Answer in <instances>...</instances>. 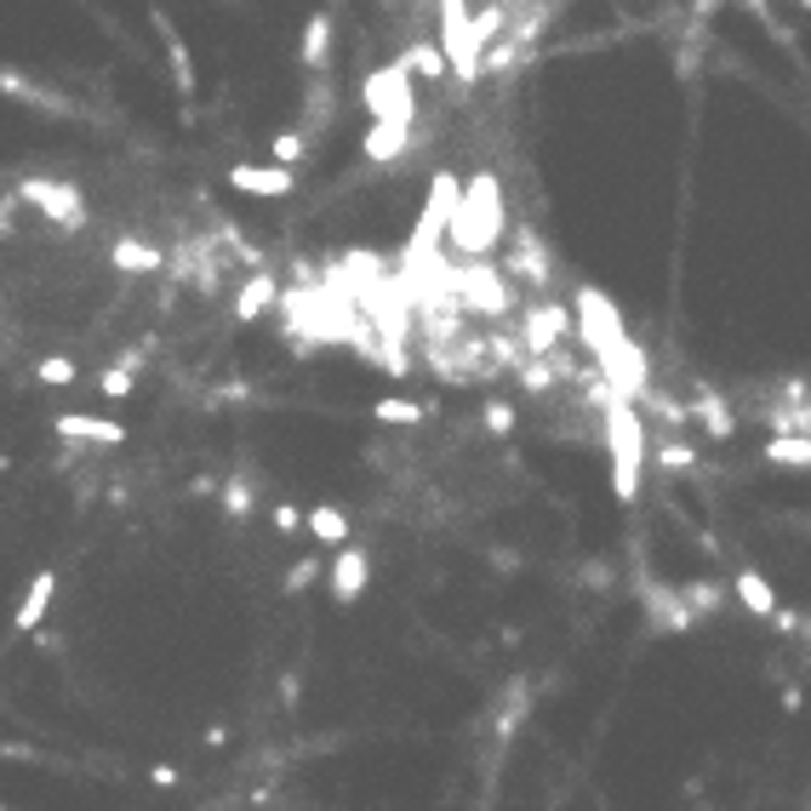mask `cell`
Wrapping results in <instances>:
<instances>
[{
    "instance_id": "1",
    "label": "cell",
    "mask_w": 811,
    "mask_h": 811,
    "mask_svg": "<svg viewBox=\"0 0 811 811\" xmlns=\"http://www.w3.org/2000/svg\"><path fill=\"white\" fill-rule=\"evenodd\" d=\"M497 241H503V183H497V172H475L446 218V252L475 263V257L497 252Z\"/></svg>"
},
{
    "instance_id": "2",
    "label": "cell",
    "mask_w": 811,
    "mask_h": 811,
    "mask_svg": "<svg viewBox=\"0 0 811 811\" xmlns=\"http://www.w3.org/2000/svg\"><path fill=\"white\" fill-rule=\"evenodd\" d=\"M600 412H605V452H612V492H618V503H634L640 497V468L652 457L646 418H640L634 400H623V394H612Z\"/></svg>"
},
{
    "instance_id": "3",
    "label": "cell",
    "mask_w": 811,
    "mask_h": 811,
    "mask_svg": "<svg viewBox=\"0 0 811 811\" xmlns=\"http://www.w3.org/2000/svg\"><path fill=\"white\" fill-rule=\"evenodd\" d=\"M360 109H366L371 120H400V126H412V115H418L412 70H406L400 57L383 63V70H371V75L360 81Z\"/></svg>"
},
{
    "instance_id": "4",
    "label": "cell",
    "mask_w": 811,
    "mask_h": 811,
    "mask_svg": "<svg viewBox=\"0 0 811 811\" xmlns=\"http://www.w3.org/2000/svg\"><path fill=\"white\" fill-rule=\"evenodd\" d=\"M18 200L41 207V218L57 223V229H81V218H86L81 194H75L70 183H57V178H23V183H18Z\"/></svg>"
},
{
    "instance_id": "5",
    "label": "cell",
    "mask_w": 811,
    "mask_h": 811,
    "mask_svg": "<svg viewBox=\"0 0 811 811\" xmlns=\"http://www.w3.org/2000/svg\"><path fill=\"white\" fill-rule=\"evenodd\" d=\"M223 183L234 189V194H257V200H286L292 189H297V172L292 166H252V160H241V166H229L223 172Z\"/></svg>"
},
{
    "instance_id": "6",
    "label": "cell",
    "mask_w": 811,
    "mask_h": 811,
    "mask_svg": "<svg viewBox=\"0 0 811 811\" xmlns=\"http://www.w3.org/2000/svg\"><path fill=\"white\" fill-rule=\"evenodd\" d=\"M566 331H571V315L560 309V303H537V309H526V326H520V344L531 360H544L566 344Z\"/></svg>"
},
{
    "instance_id": "7",
    "label": "cell",
    "mask_w": 811,
    "mask_h": 811,
    "mask_svg": "<svg viewBox=\"0 0 811 811\" xmlns=\"http://www.w3.org/2000/svg\"><path fill=\"white\" fill-rule=\"evenodd\" d=\"M326 583H331V600L337 605H355L371 589V555L355 549V544H344V549H337V560H331V571H326Z\"/></svg>"
},
{
    "instance_id": "8",
    "label": "cell",
    "mask_w": 811,
    "mask_h": 811,
    "mask_svg": "<svg viewBox=\"0 0 811 811\" xmlns=\"http://www.w3.org/2000/svg\"><path fill=\"white\" fill-rule=\"evenodd\" d=\"M52 600H57V571H35L23 600H18V612H12V634H35L52 612Z\"/></svg>"
},
{
    "instance_id": "9",
    "label": "cell",
    "mask_w": 811,
    "mask_h": 811,
    "mask_svg": "<svg viewBox=\"0 0 811 811\" xmlns=\"http://www.w3.org/2000/svg\"><path fill=\"white\" fill-rule=\"evenodd\" d=\"M63 441H86V446H126V423L115 418H92V412H63L52 423Z\"/></svg>"
},
{
    "instance_id": "10",
    "label": "cell",
    "mask_w": 811,
    "mask_h": 811,
    "mask_svg": "<svg viewBox=\"0 0 811 811\" xmlns=\"http://www.w3.org/2000/svg\"><path fill=\"white\" fill-rule=\"evenodd\" d=\"M406 149H412V126H400V120H371V126L360 131V155H366L371 166H389V160H400Z\"/></svg>"
},
{
    "instance_id": "11",
    "label": "cell",
    "mask_w": 811,
    "mask_h": 811,
    "mask_svg": "<svg viewBox=\"0 0 811 811\" xmlns=\"http://www.w3.org/2000/svg\"><path fill=\"white\" fill-rule=\"evenodd\" d=\"M275 303H281V286H275V275H268V268H252V275H246V286L234 292V303H229V309H234V320H257L263 309H275Z\"/></svg>"
},
{
    "instance_id": "12",
    "label": "cell",
    "mask_w": 811,
    "mask_h": 811,
    "mask_svg": "<svg viewBox=\"0 0 811 811\" xmlns=\"http://www.w3.org/2000/svg\"><path fill=\"white\" fill-rule=\"evenodd\" d=\"M731 594H737V605H742V612H749V618H777V589L760 578V571L755 566H742L737 571V578H731Z\"/></svg>"
},
{
    "instance_id": "13",
    "label": "cell",
    "mask_w": 811,
    "mask_h": 811,
    "mask_svg": "<svg viewBox=\"0 0 811 811\" xmlns=\"http://www.w3.org/2000/svg\"><path fill=\"white\" fill-rule=\"evenodd\" d=\"M109 257H115L120 275H160V268H166V252H155V246H144V241H131V234H120Z\"/></svg>"
},
{
    "instance_id": "14",
    "label": "cell",
    "mask_w": 811,
    "mask_h": 811,
    "mask_svg": "<svg viewBox=\"0 0 811 811\" xmlns=\"http://www.w3.org/2000/svg\"><path fill=\"white\" fill-rule=\"evenodd\" d=\"M303 526H309L315 544H331V549H344V544H349V515L337 509V503H315V509L303 515Z\"/></svg>"
},
{
    "instance_id": "15",
    "label": "cell",
    "mask_w": 811,
    "mask_h": 811,
    "mask_svg": "<svg viewBox=\"0 0 811 811\" xmlns=\"http://www.w3.org/2000/svg\"><path fill=\"white\" fill-rule=\"evenodd\" d=\"M766 463L771 468H811V434H771Z\"/></svg>"
},
{
    "instance_id": "16",
    "label": "cell",
    "mask_w": 811,
    "mask_h": 811,
    "mask_svg": "<svg viewBox=\"0 0 811 811\" xmlns=\"http://www.w3.org/2000/svg\"><path fill=\"white\" fill-rule=\"evenodd\" d=\"M297 57L309 63V70H320V63L331 57V12H315L309 23H303V46H297Z\"/></svg>"
},
{
    "instance_id": "17",
    "label": "cell",
    "mask_w": 811,
    "mask_h": 811,
    "mask_svg": "<svg viewBox=\"0 0 811 811\" xmlns=\"http://www.w3.org/2000/svg\"><path fill=\"white\" fill-rule=\"evenodd\" d=\"M400 63L412 75H423V81H441L446 75V57H441V46H434V41H412V46L400 52Z\"/></svg>"
},
{
    "instance_id": "18",
    "label": "cell",
    "mask_w": 811,
    "mask_h": 811,
    "mask_svg": "<svg viewBox=\"0 0 811 811\" xmlns=\"http://www.w3.org/2000/svg\"><path fill=\"white\" fill-rule=\"evenodd\" d=\"M371 418H378V423H406V429H412V423H423L429 418V406H418V400H378V406H371Z\"/></svg>"
},
{
    "instance_id": "19",
    "label": "cell",
    "mask_w": 811,
    "mask_h": 811,
    "mask_svg": "<svg viewBox=\"0 0 811 811\" xmlns=\"http://www.w3.org/2000/svg\"><path fill=\"white\" fill-rule=\"evenodd\" d=\"M35 378H41L46 389H70V383L81 378V366H75L70 355H46V360H35Z\"/></svg>"
},
{
    "instance_id": "20",
    "label": "cell",
    "mask_w": 811,
    "mask_h": 811,
    "mask_svg": "<svg viewBox=\"0 0 811 811\" xmlns=\"http://www.w3.org/2000/svg\"><path fill=\"white\" fill-rule=\"evenodd\" d=\"M166 63H172V81H178V92H194V57H189V46L172 35L166 41Z\"/></svg>"
},
{
    "instance_id": "21",
    "label": "cell",
    "mask_w": 811,
    "mask_h": 811,
    "mask_svg": "<svg viewBox=\"0 0 811 811\" xmlns=\"http://www.w3.org/2000/svg\"><path fill=\"white\" fill-rule=\"evenodd\" d=\"M303 149H309V138L303 131H275V144H268V155H275V166H297Z\"/></svg>"
},
{
    "instance_id": "22",
    "label": "cell",
    "mask_w": 811,
    "mask_h": 811,
    "mask_svg": "<svg viewBox=\"0 0 811 811\" xmlns=\"http://www.w3.org/2000/svg\"><path fill=\"white\" fill-rule=\"evenodd\" d=\"M320 571H326V566H320L315 555H303V560H297V566L286 571L281 583H286V594H303V589H309V583H320Z\"/></svg>"
},
{
    "instance_id": "23",
    "label": "cell",
    "mask_w": 811,
    "mask_h": 811,
    "mask_svg": "<svg viewBox=\"0 0 811 811\" xmlns=\"http://www.w3.org/2000/svg\"><path fill=\"white\" fill-rule=\"evenodd\" d=\"M252 486H246V475H234V481H223V509L229 515H252Z\"/></svg>"
},
{
    "instance_id": "24",
    "label": "cell",
    "mask_w": 811,
    "mask_h": 811,
    "mask_svg": "<svg viewBox=\"0 0 811 811\" xmlns=\"http://www.w3.org/2000/svg\"><path fill=\"white\" fill-rule=\"evenodd\" d=\"M131 378H138V366H109L104 378H97V389H104L109 400H126L131 394Z\"/></svg>"
},
{
    "instance_id": "25",
    "label": "cell",
    "mask_w": 811,
    "mask_h": 811,
    "mask_svg": "<svg viewBox=\"0 0 811 811\" xmlns=\"http://www.w3.org/2000/svg\"><path fill=\"white\" fill-rule=\"evenodd\" d=\"M481 423H486L492 434H509V429H515V406H509V400H486V406H481Z\"/></svg>"
},
{
    "instance_id": "26",
    "label": "cell",
    "mask_w": 811,
    "mask_h": 811,
    "mask_svg": "<svg viewBox=\"0 0 811 811\" xmlns=\"http://www.w3.org/2000/svg\"><path fill=\"white\" fill-rule=\"evenodd\" d=\"M652 452H657V463H663V468H692V463H697V452H692L686 441H657Z\"/></svg>"
},
{
    "instance_id": "27",
    "label": "cell",
    "mask_w": 811,
    "mask_h": 811,
    "mask_svg": "<svg viewBox=\"0 0 811 811\" xmlns=\"http://www.w3.org/2000/svg\"><path fill=\"white\" fill-rule=\"evenodd\" d=\"M697 418L708 423V434H715V441H726V434H731V412H720V400H703Z\"/></svg>"
},
{
    "instance_id": "28",
    "label": "cell",
    "mask_w": 811,
    "mask_h": 811,
    "mask_svg": "<svg viewBox=\"0 0 811 811\" xmlns=\"http://www.w3.org/2000/svg\"><path fill=\"white\" fill-rule=\"evenodd\" d=\"M149 783L155 789H172L178 783V766H149Z\"/></svg>"
},
{
    "instance_id": "29",
    "label": "cell",
    "mask_w": 811,
    "mask_h": 811,
    "mask_svg": "<svg viewBox=\"0 0 811 811\" xmlns=\"http://www.w3.org/2000/svg\"><path fill=\"white\" fill-rule=\"evenodd\" d=\"M275 526L281 531H297V509H292V503H281V509H275Z\"/></svg>"
},
{
    "instance_id": "30",
    "label": "cell",
    "mask_w": 811,
    "mask_h": 811,
    "mask_svg": "<svg viewBox=\"0 0 811 811\" xmlns=\"http://www.w3.org/2000/svg\"><path fill=\"white\" fill-rule=\"evenodd\" d=\"M0 811H12V805H7V800H0Z\"/></svg>"
},
{
    "instance_id": "31",
    "label": "cell",
    "mask_w": 811,
    "mask_h": 811,
    "mask_svg": "<svg viewBox=\"0 0 811 811\" xmlns=\"http://www.w3.org/2000/svg\"><path fill=\"white\" fill-rule=\"evenodd\" d=\"M800 7H805V12H811V0H800Z\"/></svg>"
}]
</instances>
